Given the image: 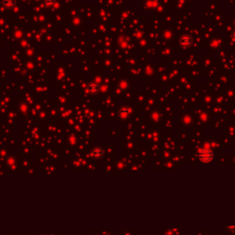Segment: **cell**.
I'll list each match as a JSON object with an SVG mask.
<instances>
[{
  "instance_id": "obj_1",
  "label": "cell",
  "mask_w": 235,
  "mask_h": 235,
  "mask_svg": "<svg viewBox=\"0 0 235 235\" xmlns=\"http://www.w3.org/2000/svg\"><path fill=\"white\" fill-rule=\"evenodd\" d=\"M198 157L201 162L209 163L214 158V153L210 149L205 148L199 151V153L198 154Z\"/></svg>"
},
{
  "instance_id": "obj_2",
  "label": "cell",
  "mask_w": 235,
  "mask_h": 235,
  "mask_svg": "<svg viewBox=\"0 0 235 235\" xmlns=\"http://www.w3.org/2000/svg\"><path fill=\"white\" fill-rule=\"evenodd\" d=\"M179 43L183 48H188L193 44V38L189 34H184L180 37Z\"/></svg>"
},
{
  "instance_id": "obj_3",
  "label": "cell",
  "mask_w": 235,
  "mask_h": 235,
  "mask_svg": "<svg viewBox=\"0 0 235 235\" xmlns=\"http://www.w3.org/2000/svg\"><path fill=\"white\" fill-rule=\"evenodd\" d=\"M100 90V86L98 85L97 83L96 82H92L90 83L88 87H87V92L89 94H92V95H96L97 94Z\"/></svg>"
},
{
  "instance_id": "obj_4",
  "label": "cell",
  "mask_w": 235,
  "mask_h": 235,
  "mask_svg": "<svg viewBox=\"0 0 235 235\" xmlns=\"http://www.w3.org/2000/svg\"><path fill=\"white\" fill-rule=\"evenodd\" d=\"M104 154V151L102 148L100 147H96L92 150V155H93L95 158H101Z\"/></svg>"
},
{
  "instance_id": "obj_5",
  "label": "cell",
  "mask_w": 235,
  "mask_h": 235,
  "mask_svg": "<svg viewBox=\"0 0 235 235\" xmlns=\"http://www.w3.org/2000/svg\"><path fill=\"white\" fill-rule=\"evenodd\" d=\"M130 110L128 107H121L119 110V114H120V117H122V119H126V117H128L130 116Z\"/></svg>"
},
{
  "instance_id": "obj_6",
  "label": "cell",
  "mask_w": 235,
  "mask_h": 235,
  "mask_svg": "<svg viewBox=\"0 0 235 235\" xmlns=\"http://www.w3.org/2000/svg\"><path fill=\"white\" fill-rule=\"evenodd\" d=\"M16 0H3V6L6 9H12L16 6Z\"/></svg>"
},
{
  "instance_id": "obj_7",
  "label": "cell",
  "mask_w": 235,
  "mask_h": 235,
  "mask_svg": "<svg viewBox=\"0 0 235 235\" xmlns=\"http://www.w3.org/2000/svg\"><path fill=\"white\" fill-rule=\"evenodd\" d=\"M193 117L190 115V114H185L183 117H182V122L185 124V125H190L193 123Z\"/></svg>"
},
{
  "instance_id": "obj_8",
  "label": "cell",
  "mask_w": 235,
  "mask_h": 235,
  "mask_svg": "<svg viewBox=\"0 0 235 235\" xmlns=\"http://www.w3.org/2000/svg\"><path fill=\"white\" fill-rule=\"evenodd\" d=\"M119 87H120L122 90H127V89L129 88V82L125 81V80H122V81L120 82Z\"/></svg>"
},
{
  "instance_id": "obj_9",
  "label": "cell",
  "mask_w": 235,
  "mask_h": 235,
  "mask_svg": "<svg viewBox=\"0 0 235 235\" xmlns=\"http://www.w3.org/2000/svg\"><path fill=\"white\" fill-rule=\"evenodd\" d=\"M208 117H209V115H208V113H207V112H201L200 115H199V119H200L201 120H202L203 122L207 121V120H208Z\"/></svg>"
},
{
  "instance_id": "obj_10",
  "label": "cell",
  "mask_w": 235,
  "mask_h": 235,
  "mask_svg": "<svg viewBox=\"0 0 235 235\" xmlns=\"http://www.w3.org/2000/svg\"><path fill=\"white\" fill-rule=\"evenodd\" d=\"M164 37L166 39V40H171L173 38V33L171 30H166L164 33Z\"/></svg>"
},
{
  "instance_id": "obj_11",
  "label": "cell",
  "mask_w": 235,
  "mask_h": 235,
  "mask_svg": "<svg viewBox=\"0 0 235 235\" xmlns=\"http://www.w3.org/2000/svg\"><path fill=\"white\" fill-rule=\"evenodd\" d=\"M44 3L48 6H52L56 3V0H44Z\"/></svg>"
},
{
  "instance_id": "obj_12",
  "label": "cell",
  "mask_w": 235,
  "mask_h": 235,
  "mask_svg": "<svg viewBox=\"0 0 235 235\" xmlns=\"http://www.w3.org/2000/svg\"><path fill=\"white\" fill-rule=\"evenodd\" d=\"M220 43H221L220 41H218V43H216V40H213L212 43H211V45H212L214 48H217L218 46H219V44H220Z\"/></svg>"
},
{
  "instance_id": "obj_13",
  "label": "cell",
  "mask_w": 235,
  "mask_h": 235,
  "mask_svg": "<svg viewBox=\"0 0 235 235\" xmlns=\"http://www.w3.org/2000/svg\"><path fill=\"white\" fill-rule=\"evenodd\" d=\"M234 39H235V32H234Z\"/></svg>"
}]
</instances>
